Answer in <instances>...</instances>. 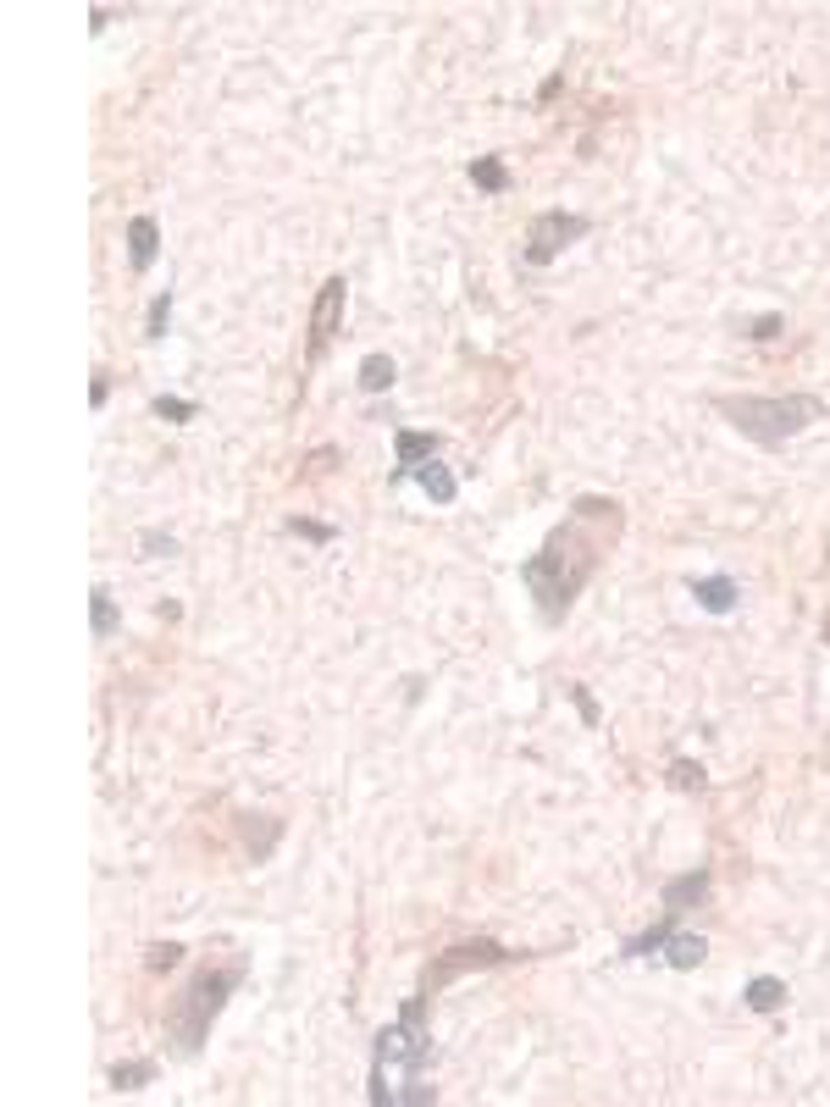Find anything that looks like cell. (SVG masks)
Returning <instances> with one entry per match:
<instances>
[{"instance_id": "52a82bcc", "label": "cell", "mask_w": 830, "mask_h": 1107, "mask_svg": "<svg viewBox=\"0 0 830 1107\" xmlns=\"http://www.w3.org/2000/svg\"><path fill=\"white\" fill-rule=\"evenodd\" d=\"M344 305H349V283L344 277H327L321 294H316V310H310V360L332 344V333H338V322H344Z\"/></svg>"}, {"instance_id": "ba28073f", "label": "cell", "mask_w": 830, "mask_h": 1107, "mask_svg": "<svg viewBox=\"0 0 830 1107\" xmlns=\"http://www.w3.org/2000/svg\"><path fill=\"white\" fill-rule=\"evenodd\" d=\"M393 449H399V471H393V482H404L410 471H421V465L438 454V432H393Z\"/></svg>"}, {"instance_id": "5bb4252c", "label": "cell", "mask_w": 830, "mask_h": 1107, "mask_svg": "<svg viewBox=\"0 0 830 1107\" xmlns=\"http://www.w3.org/2000/svg\"><path fill=\"white\" fill-rule=\"evenodd\" d=\"M471 183L482 194H504V189H510V167H504L498 155H476V161H471Z\"/></svg>"}, {"instance_id": "2e32d148", "label": "cell", "mask_w": 830, "mask_h": 1107, "mask_svg": "<svg viewBox=\"0 0 830 1107\" xmlns=\"http://www.w3.org/2000/svg\"><path fill=\"white\" fill-rule=\"evenodd\" d=\"M670 930H676V914L664 908V919H659V925L626 941V958H653V953H664V941H670Z\"/></svg>"}, {"instance_id": "3957f363", "label": "cell", "mask_w": 830, "mask_h": 1107, "mask_svg": "<svg viewBox=\"0 0 830 1107\" xmlns=\"http://www.w3.org/2000/svg\"><path fill=\"white\" fill-rule=\"evenodd\" d=\"M709 405L720 410L742 438L764 443V449L797 438V432H808L819 416H825V405H819L814 393H714Z\"/></svg>"}, {"instance_id": "9c48e42d", "label": "cell", "mask_w": 830, "mask_h": 1107, "mask_svg": "<svg viewBox=\"0 0 830 1107\" xmlns=\"http://www.w3.org/2000/svg\"><path fill=\"white\" fill-rule=\"evenodd\" d=\"M155 250H161V227H155V216H133V222H128V261H133V272H150Z\"/></svg>"}, {"instance_id": "ac0fdd59", "label": "cell", "mask_w": 830, "mask_h": 1107, "mask_svg": "<svg viewBox=\"0 0 830 1107\" xmlns=\"http://www.w3.org/2000/svg\"><path fill=\"white\" fill-rule=\"evenodd\" d=\"M155 1080V1063H117V1069H111V1085H117V1091H139V1085H150Z\"/></svg>"}, {"instance_id": "7402d4cb", "label": "cell", "mask_w": 830, "mask_h": 1107, "mask_svg": "<svg viewBox=\"0 0 830 1107\" xmlns=\"http://www.w3.org/2000/svg\"><path fill=\"white\" fill-rule=\"evenodd\" d=\"M111 631H117V604L106 587H95V637H111Z\"/></svg>"}, {"instance_id": "5b68a950", "label": "cell", "mask_w": 830, "mask_h": 1107, "mask_svg": "<svg viewBox=\"0 0 830 1107\" xmlns=\"http://www.w3.org/2000/svg\"><path fill=\"white\" fill-rule=\"evenodd\" d=\"M515 953H504L498 941H487V936H476V941H454L449 953H438L427 964V975H421V991L427 997H438L449 980H460V975H471V969H493V964H510Z\"/></svg>"}, {"instance_id": "8992f818", "label": "cell", "mask_w": 830, "mask_h": 1107, "mask_svg": "<svg viewBox=\"0 0 830 1107\" xmlns=\"http://www.w3.org/2000/svg\"><path fill=\"white\" fill-rule=\"evenodd\" d=\"M587 216H576V211H537L532 216V227H526V261L532 266H548L565 244H576V239H587Z\"/></svg>"}, {"instance_id": "d4e9b609", "label": "cell", "mask_w": 830, "mask_h": 1107, "mask_svg": "<svg viewBox=\"0 0 830 1107\" xmlns=\"http://www.w3.org/2000/svg\"><path fill=\"white\" fill-rule=\"evenodd\" d=\"M781 327H786L781 316H759V322L747 327V338H759V344H764V338H775V333H781Z\"/></svg>"}, {"instance_id": "603a6c76", "label": "cell", "mask_w": 830, "mask_h": 1107, "mask_svg": "<svg viewBox=\"0 0 830 1107\" xmlns=\"http://www.w3.org/2000/svg\"><path fill=\"white\" fill-rule=\"evenodd\" d=\"M670 781H676V786H687V792H692V786H698V792H703V781H709V775H703V764H692V759H676V764H670Z\"/></svg>"}, {"instance_id": "4316f807", "label": "cell", "mask_w": 830, "mask_h": 1107, "mask_svg": "<svg viewBox=\"0 0 830 1107\" xmlns=\"http://www.w3.org/2000/svg\"><path fill=\"white\" fill-rule=\"evenodd\" d=\"M144 548H150V554H178V543L161 537V532H144Z\"/></svg>"}, {"instance_id": "277c9868", "label": "cell", "mask_w": 830, "mask_h": 1107, "mask_svg": "<svg viewBox=\"0 0 830 1107\" xmlns=\"http://www.w3.org/2000/svg\"><path fill=\"white\" fill-rule=\"evenodd\" d=\"M238 986H244V958H227V964H205L200 975L178 991V1002H172V1013H166V1036L178 1041V1052L194 1058V1052L205 1047L216 1013L227 1008V997H233Z\"/></svg>"}, {"instance_id": "6da1fadb", "label": "cell", "mask_w": 830, "mask_h": 1107, "mask_svg": "<svg viewBox=\"0 0 830 1107\" xmlns=\"http://www.w3.org/2000/svg\"><path fill=\"white\" fill-rule=\"evenodd\" d=\"M620 532H626V510H620L615 499H576L570 504V515L548 532V543L521 565V582H526V593L537 598V615L565 620L570 604H576V593L593 582L604 554L620 543Z\"/></svg>"}, {"instance_id": "cb8c5ba5", "label": "cell", "mask_w": 830, "mask_h": 1107, "mask_svg": "<svg viewBox=\"0 0 830 1107\" xmlns=\"http://www.w3.org/2000/svg\"><path fill=\"white\" fill-rule=\"evenodd\" d=\"M288 532H294V537H310V543H332V526L305 521V515H294V521H288Z\"/></svg>"}, {"instance_id": "484cf974", "label": "cell", "mask_w": 830, "mask_h": 1107, "mask_svg": "<svg viewBox=\"0 0 830 1107\" xmlns=\"http://www.w3.org/2000/svg\"><path fill=\"white\" fill-rule=\"evenodd\" d=\"M570 698H576V709H581V720H587V726H598V703L587 698V687H570Z\"/></svg>"}, {"instance_id": "7c38bea8", "label": "cell", "mask_w": 830, "mask_h": 1107, "mask_svg": "<svg viewBox=\"0 0 830 1107\" xmlns=\"http://www.w3.org/2000/svg\"><path fill=\"white\" fill-rule=\"evenodd\" d=\"M415 482H421V493H427L432 504H454V493H460V482H454V471L449 465H438V460H427L421 471H410Z\"/></svg>"}, {"instance_id": "9a60e30c", "label": "cell", "mask_w": 830, "mask_h": 1107, "mask_svg": "<svg viewBox=\"0 0 830 1107\" xmlns=\"http://www.w3.org/2000/svg\"><path fill=\"white\" fill-rule=\"evenodd\" d=\"M664 958H670V969H698L703 958H709V947H703V936H676V930H670Z\"/></svg>"}, {"instance_id": "4fadbf2b", "label": "cell", "mask_w": 830, "mask_h": 1107, "mask_svg": "<svg viewBox=\"0 0 830 1107\" xmlns=\"http://www.w3.org/2000/svg\"><path fill=\"white\" fill-rule=\"evenodd\" d=\"M742 1002L753 1013H775V1008H786V980H775V975H759V980H747V991H742Z\"/></svg>"}, {"instance_id": "e0dca14e", "label": "cell", "mask_w": 830, "mask_h": 1107, "mask_svg": "<svg viewBox=\"0 0 830 1107\" xmlns=\"http://www.w3.org/2000/svg\"><path fill=\"white\" fill-rule=\"evenodd\" d=\"M393 377H399V366H393V355H366V360H360V388H366V393H382V388H393Z\"/></svg>"}, {"instance_id": "7a4b0ae2", "label": "cell", "mask_w": 830, "mask_h": 1107, "mask_svg": "<svg viewBox=\"0 0 830 1107\" xmlns=\"http://www.w3.org/2000/svg\"><path fill=\"white\" fill-rule=\"evenodd\" d=\"M432 1030H427V991H415L399 1008V1019L377 1036L371 1052V1107H427L438 1091L427 1085Z\"/></svg>"}, {"instance_id": "30bf717a", "label": "cell", "mask_w": 830, "mask_h": 1107, "mask_svg": "<svg viewBox=\"0 0 830 1107\" xmlns=\"http://www.w3.org/2000/svg\"><path fill=\"white\" fill-rule=\"evenodd\" d=\"M703 897H709V869H687V875H676V881H664V908H670V914L703 903Z\"/></svg>"}, {"instance_id": "8fae6325", "label": "cell", "mask_w": 830, "mask_h": 1107, "mask_svg": "<svg viewBox=\"0 0 830 1107\" xmlns=\"http://www.w3.org/2000/svg\"><path fill=\"white\" fill-rule=\"evenodd\" d=\"M692 598H698L709 615H731V609H736V582H731V576H692Z\"/></svg>"}, {"instance_id": "ffe728a7", "label": "cell", "mask_w": 830, "mask_h": 1107, "mask_svg": "<svg viewBox=\"0 0 830 1107\" xmlns=\"http://www.w3.org/2000/svg\"><path fill=\"white\" fill-rule=\"evenodd\" d=\"M166 322H172V294H155L150 316H144V338H166Z\"/></svg>"}, {"instance_id": "f1b7e54d", "label": "cell", "mask_w": 830, "mask_h": 1107, "mask_svg": "<svg viewBox=\"0 0 830 1107\" xmlns=\"http://www.w3.org/2000/svg\"><path fill=\"white\" fill-rule=\"evenodd\" d=\"M825 643H830V615H825Z\"/></svg>"}, {"instance_id": "d6986e66", "label": "cell", "mask_w": 830, "mask_h": 1107, "mask_svg": "<svg viewBox=\"0 0 830 1107\" xmlns=\"http://www.w3.org/2000/svg\"><path fill=\"white\" fill-rule=\"evenodd\" d=\"M155 416L172 421V427H183V421L200 416V405H194V399H178V393H161V399H155Z\"/></svg>"}, {"instance_id": "83f0119b", "label": "cell", "mask_w": 830, "mask_h": 1107, "mask_svg": "<svg viewBox=\"0 0 830 1107\" xmlns=\"http://www.w3.org/2000/svg\"><path fill=\"white\" fill-rule=\"evenodd\" d=\"M89 399H95V410H100V405H106V399H111V382H106V371H100V377H95V393H89Z\"/></svg>"}, {"instance_id": "44dd1931", "label": "cell", "mask_w": 830, "mask_h": 1107, "mask_svg": "<svg viewBox=\"0 0 830 1107\" xmlns=\"http://www.w3.org/2000/svg\"><path fill=\"white\" fill-rule=\"evenodd\" d=\"M183 958V941H155L150 953H144V964H150V975H161V969H172Z\"/></svg>"}]
</instances>
